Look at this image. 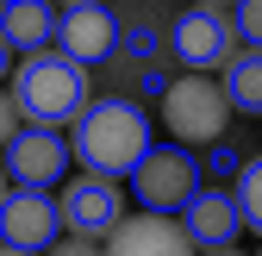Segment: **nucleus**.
Segmentation results:
<instances>
[{"label": "nucleus", "instance_id": "obj_4", "mask_svg": "<svg viewBox=\"0 0 262 256\" xmlns=\"http://www.w3.org/2000/svg\"><path fill=\"white\" fill-rule=\"evenodd\" d=\"M0 163H7V181L13 187H62L75 163V144L62 138V125H19V132L0 144Z\"/></svg>", "mask_w": 262, "mask_h": 256}, {"label": "nucleus", "instance_id": "obj_19", "mask_svg": "<svg viewBox=\"0 0 262 256\" xmlns=\"http://www.w3.org/2000/svg\"><path fill=\"white\" fill-rule=\"evenodd\" d=\"M0 200H7V163H0Z\"/></svg>", "mask_w": 262, "mask_h": 256}, {"label": "nucleus", "instance_id": "obj_13", "mask_svg": "<svg viewBox=\"0 0 262 256\" xmlns=\"http://www.w3.org/2000/svg\"><path fill=\"white\" fill-rule=\"evenodd\" d=\"M225 94H231V106L262 119V44H244L231 62H225Z\"/></svg>", "mask_w": 262, "mask_h": 256}, {"label": "nucleus", "instance_id": "obj_9", "mask_svg": "<svg viewBox=\"0 0 262 256\" xmlns=\"http://www.w3.org/2000/svg\"><path fill=\"white\" fill-rule=\"evenodd\" d=\"M106 250H113V256H187L193 238H187V225H181V212L144 206L138 219H119V225L106 231Z\"/></svg>", "mask_w": 262, "mask_h": 256}, {"label": "nucleus", "instance_id": "obj_7", "mask_svg": "<svg viewBox=\"0 0 262 256\" xmlns=\"http://www.w3.org/2000/svg\"><path fill=\"white\" fill-rule=\"evenodd\" d=\"M175 62L181 69H225L237 50H244V31L231 19V7H187L175 19Z\"/></svg>", "mask_w": 262, "mask_h": 256}, {"label": "nucleus", "instance_id": "obj_18", "mask_svg": "<svg viewBox=\"0 0 262 256\" xmlns=\"http://www.w3.org/2000/svg\"><path fill=\"white\" fill-rule=\"evenodd\" d=\"M193 7H237V0H193Z\"/></svg>", "mask_w": 262, "mask_h": 256}, {"label": "nucleus", "instance_id": "obj_2", "mask_svg": "<svg viewBox=\"0 0 262 256\" xmlns=\"http://www.w3.org/2000/svg\"><path fill=\"white\" fill-rule=\"evenodd\" d=\"M75 163L81 169H100V175H131L150 156V113L131 106V100H88L81 119H75Z\"/></svg>", "mask_w": 262, "mask_h": 256}, {"label": "nucleus", "instance_id": "obj_3", "mask_svg": "<svg viewBox=\"0 0 262 256\" xmlns=\"http://www.w3.org/2000/svg\"><path fill=\"white\" fill-rule=\"evenodd\" d=\"M231 113L237 106L225 94V81H212V69H187L162 88V125H169L175 144H219Z\"/></svg>", "mask_w": 262, "mask_h": 256}, {"label": "nucleus", "instance_id": "obj_14", "mask_svg": "<svg viewBox=\"0 0 262 256\" xmlns=\"http://www.w3.org/2000/svg\"><path fill=\"white\" fill-rule=\"evenodd\" d=\"M237 206H244V231H256L262 238V156H250V163L237 169Z\"/></svg>", "mask_w": 262, "mask_h": 256}, {"label": "nucleus", "instance_id": "obj_10", "mask_svg": "<svg viewBox=\"0 0 262 256\" xmlns=\"http://www.w3.org/2000/svg\"><path fill=\"white\" fill-rule=\"evenodd\" d=\"M119 44V13L106 7V0H81V7H62L56 19V50H69L75 62H106Z\"/></svg>", "mask_w": 262, "mask_h": 256}, {"label": "nucleus", "instance_id": "obj_8", "mask_svg": "<svg viewBox=\"0 0 262 256\" xmlns=\"http://www.w3.org/2000/svg\"><path fill=\"white\" fill-rule=\"evenodd\" d=\"M56 200H62V231H81V238H94V244L125 219V187H119V175H100V169L75 175Z\"/></svg>", "mask_w": 262, "mask_h": 256}, {"label": "nucleus", "instance_id": "obj_12", "mask_svg": "<svg viewBox=\"0 0 262 256\" xmlns=\"http://www.w3.org/2000/svg\"><path fill=\"white\" fill-rule=\"evenodd\" d=\"M56 0H7V13H0V38H7L19 56L25 50H44L56 44Z\"/></svg>", "mask_w": 262, "mask_h": 256}, {"label": "nucleus", "instance_id": "obj_15", "mask_svg": "<svg viewBox=\"0 0 262 256\" xmlns=\"http://www.w3.org/2000/svg\"><path fill=\"white\" fill-rule=\"evenodd\" d=\"M231 19H237V31H244V44H262V0H237Z\"/></svg>", "mask_w": 262, "mask_h": 256}, {"label": "nucleus", "instance_id": "obj_16", "mask_svg": "<svg viewBox=\"0 0 262 256\" xmlns=\"http://www.w3.org/2000/svg\"><path fill=\"white\" fill-rule=\"evenodd\" d=\"M19 119H25V113H19V100H13V88H0V144L19 132Z\"/></svg>", "mask_w": 262, "mask_h": 256}, {"label": "nucleus", "instance_id": "obj_6", "mask_svg": "<svg viewBox=\"0 0 262 256\" xmlns=\"http://www.w3.org/2000/svg\"><path fill=\"white\" fill-rule=\"evenodd\" d=\"M131 194L156 212H181L200 194V163H193L187 144H150V156L131 169Z\"/></svg>", "mask_w": 262, "mask_h": 256}, {"label": "nucleus", "instance_id": "obj_11", "mask_svg": "<svg viewBox=\"0 0 262 256\" xmlns=\"http://www.w3.org/2000/svg\"><path fill=\"white\" fill-rule=\"evenodd\" d=\"M181 225H187L193 250L225 256V250L237 244V231H244V206H237V194H212V187H200V194L181 206Z\"/></svg>", "mask_w": 262, "mask_h": 256}, {"label": "nucleus", "instance_id": "obj_21", "mask_svg": "<svg viewBox=\"0 0 262 256\" xmlns=\"http://www.w3.org/2000/svg\"><path fill=\"white\" fill-rule=\"evenodd\" d=\"M0 13H7V0H0Z\"/></svg>", "mask_w": 262, "mask_h": 256}, {"label": "nucleus", "instance_id": "obj_17", "mask_svg": "<svg viewBox=\"0 0 262 256\" xmlns=\"http://www.w3.org/2000/svg\"><path fill=\"white\" fill-rule=\"evenodd\" d=\"M7 62H13V44L0 38V81H7Z\"/></svg>", "mask_w": 262, "mask_h": 256}, {"label": "nucleus", "instance_id": "obj_20", "mask_svg": "<svg viewBox=\"0 0 262 256\" xmlns=\"http://www.w3.org/2000/svg\"><path fill=\"white\" fill-rule=\"evenodd\" d=\"M62 7H81V0H62Z\"/></svg>", "mask_w": 262, "mask_h": 256}, {"label": "nucleus", "instance_id": "obj_5", "mask_svg": "<svg viewBox=\"0 0 262 256\" xmlns=\"http://www.w3.org/2000/svg\"><path fill=\"white\" fill-rule=\"evenodd\" d=\"M56 238H62V200L50 187H13L0 200V250L38 256V250H56Z\"/></svg>", "mask_w": 262, "mask_h": 256}, {"label": "nucleus", "instance_id": "obj_1", "mask_svg": "<svg viewBox=\"0 0 262 256\" xmlns=\"http://www.w3.org/2000/svg\"><path fill=\"white\" fill-rule=\"evenodd\" d=\"M7 88H13V100H19V113L31 125H75L81 106L94 100V94H88V62H75L69 50H56V44L25 50Z\"/></svg>", "mask_w": 262, "mask_h": 256}]
</instances>
